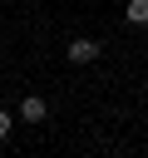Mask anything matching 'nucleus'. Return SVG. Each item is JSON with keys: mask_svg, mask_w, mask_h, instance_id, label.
<instances>
[{"mask_svg": "<svg viewBox=\"0 0 148 158\" xmlns=\"http://www.w3.org/2000/svg\"><path fill=\"white\" fill-rule=\"evenodd\" d=\"M64 54H69V64H94V59L104 54V44L84 35V40H69V44H64Z\"/></svg>", "mask_w": 148, "mask_h": 158, "instance_id": "nucleus-1", "label": "nucleus"}, {"mask_svg": "<svg viewBox=\"0 0 148 158\" xmlns=\"http://www.w3.org/2000/svg\"><path fill=\"white\" fill-rule=\"evenodd\" d=\"M44 118H49V104L39 94H25L20 99V123H44Z\"/></svg>", "mask_w": 148, "mask_h": 158, "instance_id": "nucleus-2", "label": "nucleus"}, {"mask_svg": "<svg viewBox=\"0 0 148 158\" xmlns=\"http://www.w3.org/2000/svg\"><path fill=\"white\" fill-rule=\"evenodd\" d=\"M123 20L128 25H148V0H128L123 5Z\"/></svg>", "mask_w": 148, "mask_h": 158, "instance_id": "nucleus-3", "label": "nucleus"}, {"mask_svg": "<svg viewBox=\"0 0 148 158\" xmlns=\"http://www.w3.org/2000/svg\"><path fill=\"white\" fill-rule=\"evenodd\" d=\"M10 128H15V114H5V109H0V138H10Z\"/></svg>", "mask_w": 148, "mask_h": 158, "instance_id": "nucleus-4", "label": "nucleus"}]
</instances>
